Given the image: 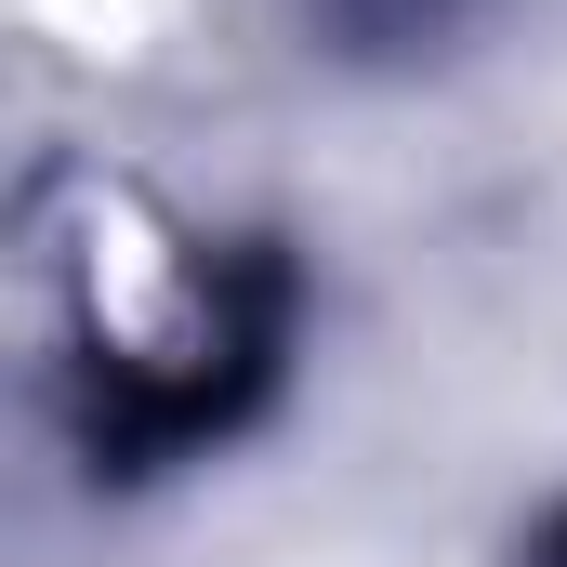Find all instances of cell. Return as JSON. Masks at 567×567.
Wrapping results in <instances>:
<instances>
[{"mask_svg": "<svg viewBox=\"0 0 567 567\" xmlns=\"http://www.w3.org/2000/svg\"><path fill=\"white\" fill-rule=\"evenodd\" d=\"M515 567H567V502L542 515V528H528V542H515Z\"/></svg>", "mask_w": 567, "mask_h": 567, "instance_id": "cell-2", "label": "cell"}, {"mask_svg": "<svg viewBox=\"0 0 567 567\" xmlns=\"http://www.w3.org/2000/svg\"><path fill=\"white\" fill-rule=\"evenodd\" d=\"M290 343H303V265L278 238H225L172 278L145 330H93L66 357V435L106 488L185 475L278 410Z\"/></svg>", "mask_w": 567, "mask_h": 567, "instance_id": "cell-1", "label": "cell"}]
</instances>
